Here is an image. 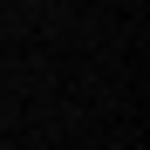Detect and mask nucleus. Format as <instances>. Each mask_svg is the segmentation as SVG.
<instances>
[]
</instances>
